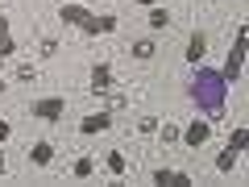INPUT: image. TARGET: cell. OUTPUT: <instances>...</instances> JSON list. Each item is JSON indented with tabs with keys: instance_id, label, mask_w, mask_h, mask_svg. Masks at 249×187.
<instances>
[{
	"instance_id": "1",
	"label": "cell",
	"mask_w": 249,
	"mask_h": 187,
	"mask_svg": "<svg viewBox=\"0 0 249 187\" xmlns=\"http://www.w3.org/2000/svg\"><path fill=\"white\" fill-rule=\"evenodd\" d=\"M187 96H191V104H196L204 116H220V112H224V100H229V83H224L220 71H212V67L199 62L196 71H191Z\"/></svg>"
},
{
	"instance_id": "2",
	"label": "cell",
	"mask_w": 249,
	"mask_h": 187,
	"mask_svg": "<svg viewBox=\"0 0 249 187\" xmlns=\"http://www.w3.org/2000/svg\"><path fill=\"white\" fill-rule=\"evenodd\" d=\"M58 21H62V25H79L88 37L112 34V29H116V17H108V13H104V17H96V13H88L83 4H62V9H58Z\"/></svg>"
},
{
	"instance_id": "3",
	"label": "cell",
	"mask_w": 249,
	"mask_h": 187,
	"mask_svg": "<svg viewBox=\"0 0 249 187\" xmlns=\"http://www.w3.org/2000/svg\"><path fill=\"white\" fill-rule=\"evenodd\" d=\"M245 46H249V29L241 25V29H237V42H232L229 58H224V67H220L224 83H237V79H241V67H245Z\"/></svg>"
},
{
	"instance_id": "4",
	"label": "cell",
	"mask_w": 249,
	"mask_h": 187,
	"mask_svg": "<svg viewBox=\"0 0 249 187\" xmlns=\"http://www.w3.org/2000/svg\"><path fill=\"white\" fill-rule=\"evenodd\" d=\"M245 142H249V129L241 125L237 133H232V142L220 150V158H216V170H220V175H232V167H237V158H241V150H245Z\"/></svg>"
},
{
	"instance_id": "5",
	"label": "cell",
	"mask_w": 249,
	"mask_h": 187,
	"mask_svg": "<svg viewBox=\"0 0 249 187\" xmlns=\"http://www.w3.org/2000/svg\"><path fill=\"white\" fill-rule=\"evenodd\" d=\"M29 112H34L37 121H58V116L67 112V100H62V96H42V100L29 104Z\"/></svg>"
},
{
	"instance_id": "6",
	"label": "cell",
	"mask_w": 249,
	"mask_h": 187,
	"mask_svg": "<svg viewBox=\"0 0 249 187\" xmlns=\"http://www.w3.org/2000/svg\"><path fill=\"white\" fill-rule=\"evenodd\" d=\"M178 137H183L187 146H196V150H199V146H204L208 137H212V125H208V121H191V125H187V129H183Z\"/></svg>"
},
{
	"instance_id": "7",
	"label": "cell",
	"mask_w": 249,
	"mask_h": 187,
	"mask_svg": "<svg viewBox=\"0 0 249 187\" xmlns=\"http://www.w3.org/2000/svg\"><path fill=\"white\" fill-rule=\"evenodd\" d=\"M104 129H112V112H91V116L79 121V133H88V137L104 133Z\"/></svg>"
},
{
	"instance_id": "8",
	"label": "cell",
	"mask_w": 249,
	"mask_h": 187,
	"mask_svg": "<svg viewBox=\"0 0 249 187\" xmlns=\"http://www.w3.org/2000/svg\"><path fill=\"white\" fill-rule=\"evenodd\" d=\"M154 183L158 187H191V175H187V170H154Z\"/></svg>"
},
{
	"instance_id": "9",
	"label": "cell",
	"mask_w": 249,
	"mask_h": 187,
	"mask_svg": "<svg viewBox=\"0 0 249 187\" xmlns=\"http://www.w3.org/2000/svg\"><path fill=\"white\" fill-rule=\"evenodd\" d=\"M108 88H112V67H108V62H96V67H91V92L104 96Z\"/></svg>"
},
{
	"instance_id": "10",
	"label": "cell",
	"mask_w": 249,
	"mask_h": 187,
	"mask_svg": "<svg viewBox=\"0 0 249 187\" xmlns=\"http://www.w3.org/2000/svg\"><path fill=\"white\" fill-rule=\"evenodd\" d=\"M204 54H208V37H204V34H191V42H187V62H191V67H199V62H204Z\"/></svg>"
},
{
	"instance_id": "11",
	"label": "cell",
	"mask_w": 249,
	"mask_h": 187,
	"mask_svg": "<svg viewBox=\"0 0 249 187\" xmlns=\"http://www.w3.org/2000/svg\"><path fill=\"white\" fill-rule=\"evenodd\" d=\"M29 162H34V167H50L54 162V146L50 142H34L29 146Z\"/></svg>"
},
{
	"instance_id": "12",
	"label": "cell",
	"mask_w": 249,
	"mask_h": 187,
	"mask_svg": "<svg viewBox=\"0 0 249 187\" xmlns=\"http://www.w3.org/2000/svg\"><path fill=\"white\" fill-rule=\"evenodd\" d=\"M154 54H158V42L154 37H137L133 42V58H154Z\"/></svg>"
},
{
	"instance_id": "13",
	"label": "cell",
	"mask_w": 249,
	"mask_h": 187,
	"mask_svg": "<svg viewBox=\"0 0 249 187\" xmlns=\"http://www.w3.org/2000/svg\"><path fill=\"white\" fill-rule=\"evenodd\" d=\"M104 167L112 170V175H124V170H129V167H124V154H121V150H112V154H108V158H104Z\"/></svg>"
},
{
	"instance_id": "14",
	"label": "cell",
	"mask_w": 249,
	"mask_h": 187,
	"mask_svg": "<svg viewBox=\"0 0 249 187\" xmlns=\"http://www.w3.org/2000/svg\"><path fill=\"white\" fill-rule=\"evenodd\" d=\"M166 25H170V13L154 4V9H150V29H166Z\"/></svg>"
},
{
	"instance_id": "15",
	"label": "cell",
	"mask_w": 249,
	"mask_h": 187,
	"mask_svg": "<svg viewBox=\"0 0 249 187\" xmlns=\"http://www.w3.org/2000/svg\"><path fill=\"white\" fill-rule=\"evenodd\" d=\"M91 170H96V158H88V154H83V158H75V179H88Z\"/></svg>"
},
{
	"instance_id": "16",
	"label": "cell",
	"mask_w": 249,
	"mask_h": 187,
	"mask_svg": "<svg viewBox=\"0 0 249 187\" xmlns=\"http://www.w3.org/2000/svg\"><path fill=\"white\" fill-rule=\"evenodd\" d=\"M158 129H162L158 137H162V142H166V146H175V142H178V129H175V125H170V121H166V125H158Z\"/></svg>"
},
{
	"instance_id": "17",
	"label": "cell",
	"mask_w": 249,
	"mask_h": 187,
	"mask_svg": "<svg viewBox=\"0 0 249 187\" xmlns=\"http://www.w3.org/2000/svg\"><path fill=\"white\" fill-rule=\"evenodd\" d=\"M137 129H142V133H158V121H154V116H142V121H137Z\"/></svg>"
},
{
	"instance_id": "18",
	"label": "cell",
	"mask_w": 249,
	"mask_h": 187,
	"mask_svg": "<svg viewBox=\"0 0 249 187\" xmlns=\"http://www.w3.org/2000/svg\"><path fill=\"white\" fill-rule=\"evenodd\" d=\"M17 50V42H13V34H0V54H13Z\"/></svg>"
},
{
	"instance_id": "19",
	"label": "cell",
	"mask_w": 249,
	"mask_h": 187,
	"mask_svg": "<svg viewBox=\"0 0 249 187\" xmlns=\"http://www.w3.org/2000/svg\"><path fill=\"white\" fill-rule=\"evenodd\" d=\"M34 75H37L34 67H21V71H17V79H21V83H34Z\"/></svg>"
},
{
	"instance_id": "20",
	"label": "cell",
	"mask_w": 249,
	"mask_h": 187,
	"mask_svg": "<svg viewBox=\"0 0 249 187\" xmlns=\"http://www.w3.org/2000/svg\"><path fill=\"white\" fill-rule=\"evenodd\" d=\"M9 133H13V125L4 121V116H0V142H9Z\"/></svg>"
},
{
	"instance_id": "21",
	"label": "cell",
	"mask_w": 249,
	"mask_h": 187,
	"mask_svg": "<svg viewBox=\"0 0 249 187\" xmlns=\"http://www.w3.org/2000/svg\"><path fill=\"white\" fill-rule=\"evenodd\" d=\"M0 34H9V17L4 13H0Z\"/></svg>"
},
{
	"instance_id": "22",
	"label": "cell",
	"mask_w": 249,
	"mask_h": 187,
	"mask_svg": "<svg viewBox=\"0 0 249 187\" xmlns=\"http://www.w3.org/2000/svg\"><path fill=\"white\" fill-rule=\"evenodd\" d=\"M133 4H142V9H154V0H133Z\"/></svg>"
},
{
	"instance_id": "23",
	"label": "cell",
	"mask_w": 249,
	"mask_h": 187,
	"mask_svg": "<svg viewBox=\"0 0 249 187\" xmlns=\"http://www.w3.org/2000/svg\"><path fill=\"white\" fill-rule=\"evenodd\" d=\"M0 175H4V154H0Z\"/></svg>"
},
{
	"instance_id": "24",
	"label": "cell",
	"mask_w": 249,
	"mask_h": 187,
	"mask_svg": "<svg viewBox=\"0 0 249 187\" xmlns=\"http://www.w3.org/2000/svg\"><path fill=\"white\" fill-rule=\"evenodd\" d=\"M0 92H4V79H0Z\"/></svg>"
}]
</instances>
